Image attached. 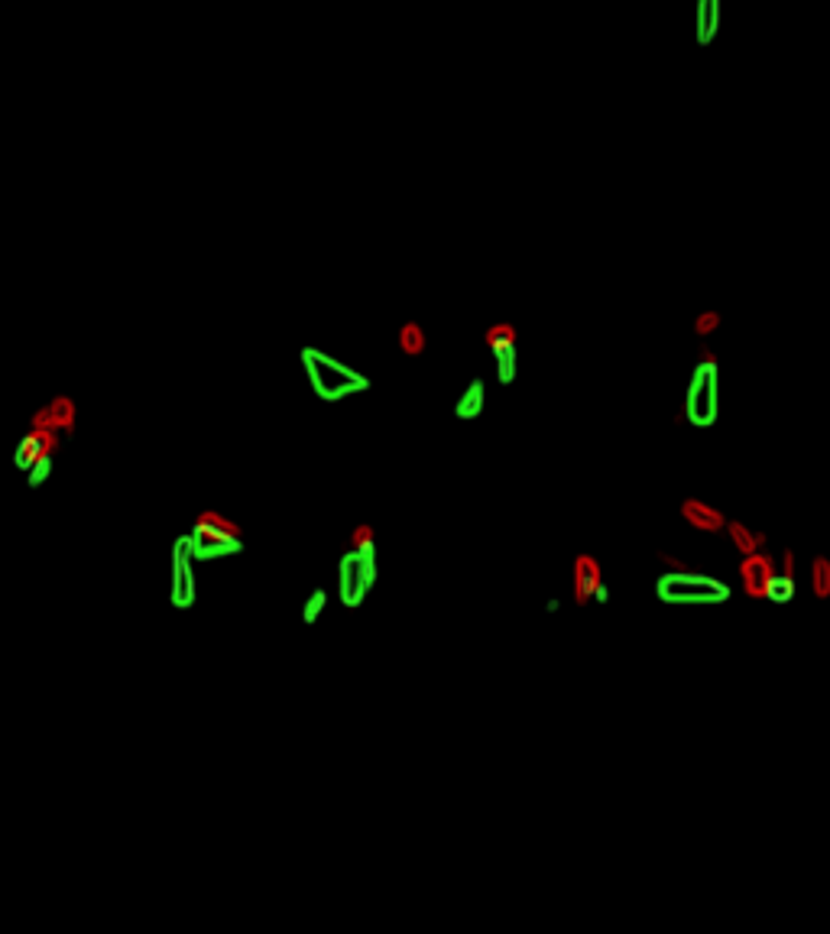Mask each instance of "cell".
Listing matches in <instances>:
<instances>
[{"label":"cell","instance_id":"obj_7","mask_svg":"<svg viewBox=\"0 0 830 934\" xmlns=\"http://www.w3.org/2000/svg\"><path fill=\"white\" fill-rule=\"evenodd\" d=\"M484 344L497 367V383L513 386L519 380V331L513 322H493L484 331Z\"/></svg>","mask_w":830,"mask_h":934},{"label":"cell","instance_id":"obj_23","mask_svg":"<svg viewBox=\"0 0 830 934\" xmlns=\"http://www.w3.org/2000/svg\"><path fill=\"white\" fill-rule=\"evenodd\" d=\"M779 571H785V575H795V578H798V552L792 549V545H785V549L779 552Z\"/></svg>","mask_w":830,"mask_h":934},{"label":"cell","instance_id":"obj_18","mask_svg":"<svg viewBox=\"0 0 830 934\" xmlns=\"http://www.w3.org/2000/svg\"><path fill=\"white\" fill-rule=\"evenodd\" d=\"M328 604H331V591L325 584H315L312 591H309V597L302 600V623L305 626H315L321 617H325V610H328Z\"/></svg>","mask_w":830,"mask_h":934},{"label":"cell","instance_id":"obj_8","mask_svg":"<svg viewBox=\"0 0 830 934\" xmlns=\"http://www.w3.org/2000/svg\"><path fill=\"white\" fill-rule=\"evenodd\" d=\"M571 600L578 607H591L594 600L597 604H607L610 600V587L604 581V565H600V558L594 552H578L571 562Z\"/></svg>","mask_w":830,"mask_h":934},{"label":"cell","instance_id":"obj_13","mask_svg":"<svg viewBox=\"0 0 830 934\" xmlns=\"http://www.w3.org/2000/svg\"><path fill=\"white\" fill-rule=\"evenodd\" d=\"M30 425H43V429H56V432H62L65 438H72V435H75V429H78V403H75L72 396H65V393L52 396L46 406H39V409L33 412Z\"/></svg>","mask_w":830,"mask_h":934},{"label":"cell","instance_id":"obj_5","mask_svg":"<svg viewBox=\"0 0 830 934\" xmlns=\"http://www.w3.org/2000/svg\"><path fill=\"white\" fill-rule=\"evenodd\" d=\"M655 594L662 604L688 607V604H727L730 584L701 575V568L691 571H662L655 578Z\"/></svg>","mask_w":830,"mask_h":934},{"label":"cell","instance_id":"obj_11","mask_svg":"<svg viewBox=\"0 0 830 934\" xmlns=\"http://www.w3.org/2000/svg\"><path fill=\"white\" fill-rule=\"evenodd\" d=\"M678 516L685 519V526L701 532V536H720L727 529V513L720 510L717 503L704 500V497H685L678 503Z\"/></svg>","mask_w":830,"mask_h":934},{"label":"cell","instance_id":"obj_12","mask_svg":"<svg viewBox=\"0 0 830 934\" xmlns=\"http://www.w3.org/2000/svg\"><path fill=\"white\" fill-rule=\"evenodd\" d=\"M727 20V0H694V17H691V33L694 43L701 49H711L720 33H724Z\"/></svg>","mask_w":830,"mask_h":934},{"label":"cell","instance_id":"obj_3","mask_svg":"<svg viewBox=\"0 0 830 934\" xmlns=\"http://www.w3.org/2000/svg\"><path fill=\"white\" fill-rule=\"evenodd\" d=\"M189 552L198 565L221 562V558H237L247 552L244 529L234 519H227L221 510H198L189 526Z\"/></svg>","mask_w":830,"mask_h":934},{"label":"cell","instance_id":"obj_15","mask_svg":"<svg viewBox=\"0 0 830 934\" xmlns=\"http://www.w3.org/2000/svg\"><path fill=\"white\" fill-rule=\"evenodd\" d=\"M727 539H730V545L740 555H753V552H766L769 549V532H762V529H753V526H746V523H740V519H727Z\"/></svg>","mask_w":830,"mask_h":934},{"label":"cell","instance_id":"obj_17","mask_svg":"<svg viewBox=\"0 0 830 934\" xmlns=\"http://www.w3.org/2000/svg\"><path fill=\"white\" fill-rule=\"evenodd\" d=\"M808 587L814 600H830V555H814L808 565Z\"/></svg>","mask_w":830,"mask_h":934},{"label":"cell","instance_id":"obj_2","mask_svg":"<svg viewBox=\"0 0 830 934\" xmlns=\"http://www.w3.org/2000/svg\"><path fill=\"white\" fill-rule=\"evenodd\" d=\"M299 364H302V373H305V380H309L315 399L325 406L344 403V399L364 396L373 390L370 373L357 370L354 364H347V360L328 354L325 348H315V344H305V348L299 351Z\"/></svg>","mask_w":830,"mask_h":934},{"label":"cell","instance_id":"obj_10","mask_svg":"<svg viewBox=\"0 0 830 934\" xmlns=\"http://www.w3.org/2000/svg\"><path fill=\"white\" fill-rule=\"evenodd\" d=\"M62 432L56 429H43V425H30V432H26L17 448H13V467H17L20 474H26L30 467L43 458V455H56L59 445H62Z\"/></svg>","mask_w":830,"mask_h":934},{"label":"cell","instance_id":"obj_19","mask_svg":"<svg viewBox=\"0 0 830 934\" xmlns=\"http://www.w3.org/2000/svg\"><path fill=\"white\" fill-rule=\"evenodd\" d=\"M795 597H798V578H795V575H785V571H779V575H775L772 584H769L766 600H772V604L785 607V604H792Z\"/></svg>","mask_w":830,"mask_h":934},{"label":"cell","instance_id":"obj_4","mask_svg":"<svg viewBox=\"0 0 830 934\" xmlns=\"http://www.w3.org/2000/svg\"><path fill=\"white\" fill-rule=\"evenodd\" d=\"M720 380H724V370H720L717 351L701 344L685 390V422L694 429H714L720 422Z\"/></svg>","mask_w":830,"mask_h":934},{"label":"cell","instance_id":"obj_20","mask_svg":"<svg viewBox=\"0 0 830 934\" xmlns=\"http://www.w3.org/2000/svg\"><path fill=\"white\" fill-rule=\"evenodd\" d=\"M52 474H56V455H43L30 471H26V487L36 490V487H46Z\"/></svg>","mask_w":830,"mask_h":934},{"label":"cell","instance_id":"obj_21","mask_svg":"<svg viewBox=\"0 0 830 934\" xmlns=\"http://www.w3.org/2000/svg\"><path fill=\"white\" fill-rule=\"evenodd\" d=\"M720 325H724V318H720V312L707 309V312H701L698 318H694L691 328H694V335H698V338H711V335H717V331H720Z\"/></svg>","mask_w":830,"mask_h":934},{"label":"cell","instance_id":"obj_1","mask_svg":"<svg viewBox=\"0 0 830 934\" xmlns=\"http://www.w3.org/2000/svg\"><path fill=\"white\" fill-rule=\"evenodd\" d=\"M380 581V555H377V532L370 523H360L347 549L338 558V600L344 610H357L367 604L370 591Z\"/></svg>","mask_w":830,"mask_h":934},{"label":"cell","instance_id":"obj_14","mask_svg":"<svg viewBox=\"0 0 830 934\" xmlns=\"http://www.w3.org/2000/svg\"><path fill=\"white\" fill-rule=\"evenodd\" d=\"M484 409H487V380L471 377L461 390V396L454 399V416H458L461 422H474V419L484 416Z\"/></svg>","mask_w":830,"mask_h":934},{"label":"cell","instance_id":"obj_16","mask_svg":"<svg viewBox=\"0 0 830 934\" xmlns=\"http://www.w3.org/2000/svg\"><path fill=\"white\" fill-rule=\"evenodd\" d=\"M396 348H399V354H403V357H412V360L422 357L425 348H428V335H425L422 322H403V325H399Z\"/></svg>","mask_w":830,"mask_h":934},{"label":"cell","instance_id":"obj_22","mask_svg":"<svg viewBox=\"0 0 830 934\" xmlns=\"http://www.w3.org/2000/svg\"><path fill=\"white\" fill-rule=\"evenodd\" d=\"M655 562H659L665 571H691V568H694V565H691V562H685V558H681V555H672V552H665V549H662V552H655Z\"/></svg>","mask_w":830,"mask_h":934},{"label":"cell","instance_id":"obj_6","mask_svg":"<svg viewBox=\"0 0 830 934\" xmlns=\"http://www.w3.org/2000/svg\"><path fill=\"white\" fill-rule=\"evenodd\" d=\"M169 562H172V581H169V600L172 607L179 613L192 610L195 600H198V578H195V558L189 552V536H176L172 542V552H169Z\"/></svg>","mask_w":830,"mask_h":934},{"label":"cell","instance_id":"obj_9","mask_svg":"<svg viewBox=\"0 0 830 934\" xmlns=\"http://www.w3.org/2000/svg\"><path fill=\"white\" fill-rule=\"evenodd\" d=\"M775 575H779V555H772L769 549L743 555L740 565H736V578H740V587L749 600H766Z\"/></svg>","mask_w":830,"mask_h":934}]
</instances>
